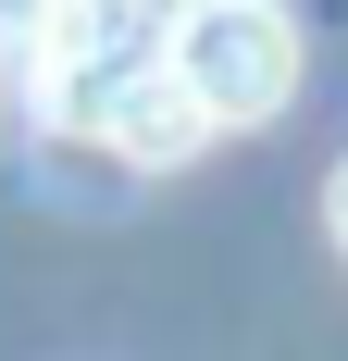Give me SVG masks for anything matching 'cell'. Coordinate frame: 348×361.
<instances>
[{
	"mask_svg": "<svg viewBox=\"0 0 348 361\" xmlns=\"http://www.w3.org/2000/svg\"><path fill=\"white\" fill-rule=\"evenodd\" d=\"M174 25H187V0H37V25L13 37V50H25V100H37V125L100 137V112L174 50Z\"/></svg>",
	"mask_w": 348,
	"mask_h": 361,
	"instance_id": "1",
	"label": "cell"
},
{
	"mask_svg": "<svg viewBox=\"0 0 348 361\" xmlns=\"http://www.w3.org/2000/svg\"><path fill=\"white\" fill-rule=\"evenodd\" d=\"M162 63L187 75V100L211 112V137L274 125L299 100V25H286V0H187V25H174Z\"/></svg>",
	"mask_w": 348,
	"mask_h": 361,
	"instance_id": "2",
	"label": "cell"
},
{
	"mask_svg": "<svg viewBox=\"0 0 348 361\" xmlns=\"http://www.w3.org/2000/svg\"><path fill=\"white\" fill-rule=\"evenodd\" d=\"M323 224H336V250H348V162L323 175Z\"/></svg>",
	"mask_w": 348,
	"mask_h": 361,
	"instance_id": "3",
	"label": "cell"
},
{
	"mask_svg": "<svg viewBox=\"0 0 348 361\" xmlns=\"http://www.w3.org/2000/svg\"><path fill=\"white\" fill-rule=\"evenodd\" d=\"M25 25H37V0H0V37H25Z\"/></svg>",
	"mask_w": 348,
	"mask_h": 361,
	"instance_id": "4",
	"label": "cell"
}]
</instances>
